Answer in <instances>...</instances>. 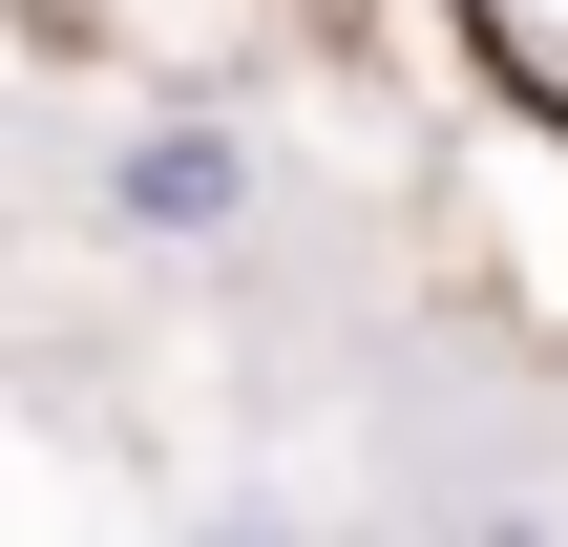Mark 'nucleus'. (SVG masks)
<instances>
[{"label": "nucleus", "instance_id": "nucleus-1", "mask_svg": "<svg viewBox=\"0 0 568 547\" xmlns=\"http://www.w3.org/2000/svg\"><path fill=\"white\" fill-rule=\"evenodd\" d=\"M105 211H126L148 253H232V232L274 211V169H253V126L190 105V126H126V148H105Z\"/></svg>", "mask_w": 568, "mask_h": 547}]
</instances>
